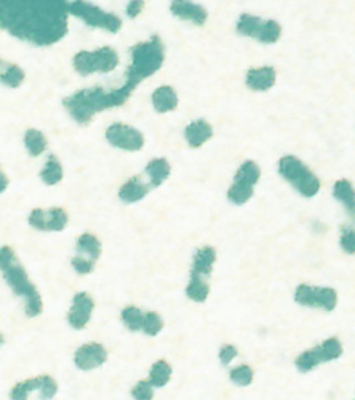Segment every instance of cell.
<instances>
[{"mask_svg": "<svg viewBox=\"0 0 355 400\" xmlns=\"http://www.w3.org/2000/svg\"><path fill=\"white\" fill-rule=\"evenodd\" d=\"M38 388H39L38 377H35V379L19 381V383H16L13 390H11L10 397L11 400H27L33 391H38Z\"/></svg>", "mask_w": 355, "mask_h": 400, "instance_id": "31", "label": "cell"}, {"mask_svg": "<svg viewBox=\"0 0 355 400\" xmlns=\"http://www.w3.org/2000/svg\"><path fill=\"white\" fill-rule=\"evenodd\" d=\"M154 390L155 388L150 385L149 380H139L133 386L132 396L135 400H152L154 399Z\"/></svg>", "mask_w": 355, "mask_h": 400, "instance_id": "35", "label": "cell"}, {"mask_svg": "<svg viewBox=\"0 0 355 400\" xmlns=\"http://www.w3.org/2000/svg\"><path fill=\"white\" fill-rule=\"evenodd\" d=\"M3 341H5V340H3V335H2V333H0V346H2V344H3Z\"/></svg>", "mask_w": 355, "mask_h": 400, "instance_id": "41", "label": "cell"}, {"mask_svg": "<svg viewBox=\"0 0 355 400\" xmlns=\"http://www.w3.org/2000/svg\"><path fill=\"white\" fill-rule=\"evenodd\" d=\"M130 64L127 67L126 80L139 84L144 78H149L160 71L165 63V46L159 35H154L148 41L135 44L130 50Z\"/></svg>", "mask_w": 355, "mask_h": 400, "instance_id": "3", "label": "cell"}, {"mask_svg": "<svg viewBox=\"0 0 355 400\" xmlns=\"http://www.w3.org/2000/svg\"><path fill=\"white\" fill-rule=\"evenodd\" d=\"M25 72L18 64H8L7 69L0 72V83H3L8 88H19L24 83Z\"/></svg>", "mask_w": 355, "mask_h": 400, "instance_id": "29", "label": "cell"}, {"mask_svg": "<svg viewBox=\"0 0 355 400\" xmlns=\"http://www.w3.org/2000/svg\"><path fill=\"white\" fill-rule=\"evenodd\" d=\"M323 363V358H321V353L318 351V346L313 349H308V351L302 352L296 360V368L299 373L307 374L310 370H313L317 366Z\"/></svg>", "mask_w": 355, "mask_h": 400, "instance_id": "26", "label": "cell"}, {"mask_svg": "<svg viewBox=\"0 0 355 400\" xmlns=\"http://www.w3.org/2000/svg\"><path fill=\"white\" fill-rule=\"evenodd\" d=\"M161 330H163V319L160 318V314L155 311L144 313L141 331H144L148 336H157Z\"/></svg>", "mask_w": 355, "mask_h": 400, "instance_id": "32", "label": "cell"}, {"mask_svg": "<svg viewBox=\"0 0 355 400\" xmlns=\"http://www.w3.org/2000/svg\"><path fill=\"white\" fill-rule=\"evenodd\" d=\"M215 263H216V250L210 246L201 247L193 258V266H191L190 277L207 280L213 272V266H215Z\"/></svg>", "mask_w": 355, "mask_h": 400, "instance_id": "16", "label": "cell"}, {"mask_svg": "<svg viewBox=\"0 0 355 400\" xmlns=\"http://www.w3.org/2000/svg\"><path fill=\"white\" fill-rule=\"evenodd\" d=\"M0 67H2V60H0Z\"/></svg>", "mask_w": 355, "mask_h": 400, "instance_id": "42", "label": "cell"}, {"mask_svg": "<svg viewBox=\"0 0 355 400\" xmlns=\"http://www.w3.org/2000/svg\"><path fill=\"white\" fill-rule=\"evenodd\" d=\"M169 8L179 19L188 21L197 27L205 25L208 21V11L202 5L194 3L193 0H172Z\"/></svg>", "mask_w": 355, "mask_h": 400, "instance_id": "14", "label": "cell"}, {"mask_svg": "<svg viewBox=\"0 0 355 400\" xmlns=\"http://www.w3.org/2000/svg\"><path fill=\"white\" fill-rule=\"evenodd\" d=\"M260 166L255 161L247 160L238 167L235 174L233 185L230 187L227 197L233 205H244L252 199L253 189H255L257 183L260 182Z\"/></svg>", "mask_w": 355, "mask_h": 400, "instance_id": "7", "label": "cell"}, {"mask_svg": "<svg viewBox=\"0 0 355 400\" xmlns=\"http://www.w3.org/2000/svg\"><path fill=\"white\" fill-rule=\"evenodd\" d=\"M137 86L138 84L126 80L122 86L116 89H104L99 86L82 89L66 97L63 105L72 119L84 126L91 122L98 113L126 104Z\"/></svg>", "mask_w": 355, "mask_h": 400, "instance_id": "1", "label": "cell"}, {"mask_svg": "<svg viewBox=\"0 0 355 400\" xmlns=\"http://www.w3.org/2000/svg\"><path fill=\"white\" fill-rule=\"evenodd\" d=\"M240 35L257 39L263 44H275L282 38V25L274 19H262L253 14H241L236 22Z\"/></svg>", "mask_w": 355, "mask_h": 400, "instance_id": "8", "label": "cell"}, {"mask_svg": "<svg viewBox=\"0 0 355 400\" xmlns=\"http://www.w3.org/2000/svg\"><path fill=\"white\" fill-rule=\"evenodd\" d=\"M236 355H238V351H236L235 346L225 344L221 347V351H219V360H221V363L224 366H229L236 358Z\"/></svg>", "mask_w": 355, "mask_h": 400, "instance_id": "38", "label": "cell"}, {"mask_svg": "<svg viewBox=\"0 0 355 400\" xmlns=\"http://www.w3.org/2000/svg\"><path fill=\"white\" fill-rule=\"evenodd\" d=\"M108 358V352L106 349L99 344V342H88L82 347L77 349L74 355V363L78 369L82 370H93L95 368H100Z\"/></svg>", "mask_w": 355, "mask_h": 400, "instance_id": "13", "label": "cell"}, {"mask_svg": "<svg viewBox=\"0 0 355 400\" xmlns=\"http://www.w3.org/2000/svg\"><path fill=\"white\" fill-rule=\"evenodd\" d=\"M152 105L159 113H169L174 111L179 105V97L176 89L172 86H160L157 88L154 94H152Z\"/></svg>", "mask_w": 355, "mask_h": 400, "instance_id": "19", "label": "cell"}, {"mask_svg": "<svg viewBox=\"0 0 355 400\" xmlns=\"http://www.w3.org/2000/svg\"><path fill=\"white\" fill-rule=\"evenodd\" d=\"M149 183H146L139 176L132 177L122 185L119 189V199L126 204H135L149 194Z\"/></svg>", "mask_w": 355, "mask_h": 400, "instance_id": "18", "label": "cell"}, {"mask_svg": "<svg viewBox=\"0 0 355 400\" xmlns=\"http://www.w3.org/2000/svg\"><path fill=\"white\" fill-rule=\"evenodd\" d=\"M334 197L338 202H341V204L345 205L347 213L351 214V217H354L355 194H354V187H352L351 180L341 178V180H338V182H335Z\"/></svg>", "mask_w": 355, "mask_h": 400, "instance_id": "22", "label": "cell"}, {"mask_svg": "<svg viewBox=\"0 0 355 400\" xmlns=\"http://www.w3.org/2000/svg\"><path fill=\"white\" fill-rule=\"evenodd\" d=\"M24 144L28 154L32 156L43 155L47 149V139L44 137L43 132L36 130V128H28L24 137Z\"/></svg>", "mask_w": 355, "mask_h": 400, "instance_id": "24", "label": "cell"}, {"mask_svg": "<svg viewBox=\"0 0 355 400\" xmlns=\"http://www.w3.org/2000/svg\"><path fill=\"white\" fill-rule=\"evenodd\" d=\"M105 138L116 149H122L127 152H138L144 148V134L138 128L127 123L116 122L106 128Z\"/></svg>", "mask_w": 355, "mask_h": 400, "instance_id": "10", "label": "cell"}, {"mask_svg": "<svg viewBox=\"0 0 355 400\" xmlns=\"http://www.w3.org/2000/svg\"><path fill=\"white\" fill-rule=\"evenodd\" d=\"M143 318H144V313L141 311L138 307H133V305L126 307L121 313V319L124 325H126L130 331H141Z\"/></svg>", "mask_w": 355, "mask_h": 400, "instance_id": "30", "label": "cell"}, {"mask_svg": "<svg viewBox=\"0 0 355 400\" xmlns=\"http://www.w3.org/2000/svg\"><path fill=\"white\" fill-rule=\"evenodd\" d=\"M77 252L78 257L95 263L99 260L100 253H102V244H100L98 236H94L93 233H83L77 239Z\"/></svg>", "mask_w": 355, "mask_h": 400, "instance_id": "20", "label": "cell"}, {"mask_svg": "<svg viewBox=\"0 0 355 400\" xmlns=\"http://www.w3.org/2000/svg\"><path fill=\"white\" fill-rule=\"evenodd\" d=\"M8 183H10V180H8V177L5 176V174L2 172V169H0V194L3 193L5 189L8 188Z\"/></svg>", "mask_w": 355, "mask_h": 400, "instance_id": "40", "label": "cell"}, {"mask_svg": "<svg viewBox=\"0 0 355 400\" xmlns=\"http://www.w3.org/2000/svg\"><path fill=\"white\" fill-rule=\"evenodd\" d=\"M275 69L273 66H262V67H252L246 74V84L252 91L262 93L271 89L275 83Z\"/></svg>", "mask_w": 355, "mask_h": 400, "instance_id": "15", "label": "cell"}, {"mask_svg": "<svg viewBox=\"0 0 355 400\" xmlns=\"http://www.w3.org/2000/svg\"><path fill=\"white\" fill-rule=\"evenodd\" d=\"M94 311V301L88 292H77L72 298V305L67 313V322L76 330H82L88 325Z\"/></svg>", "mask_w": 355, "mask_h": 400, "instance_id": "12", "label": "cell"}, {"mask_svg": "<svg viewBox=\"0 0 355 400\" xmlns=\"http://www.w3.org/2000/svg\"><path fill=\"white\" fill-rule=\"evenodd\" d=\"M295 302L302 307L334 311L338 303V294L330 286H312L302 283L295 291Z\"/></svg>", "mask_w": 355, "mask_h": 400, "instance_id": "9", "label": "cell"}, {"mask_svg": "<svg viewBox=\"0 0 355 400\" xmlns=\"http://www.w3.org/2000/svg\"><path fill=\"white\" fill-rule=\"evenodd\" d=\"M0 272L3 274V279L7 280L14 294L25 301L27 316H39L43 313L41 294L28 279L25 269L22 268L14 250L8 246L0 247Z\"/></svg>", "mask_w": 355, "mask_h": 400, "instance_id": "2", "label": "cell"}, {"mask_svg": "<svg viewBox=\"0 0 355 400\" xmlns=\"http://www.w3.org/2000/svg\"><path fill=\"white\" fill-rule=\"evenodd\" d=\"M39 396H41V400H50L56 396L58 392V385L56 381L52 379L50 375H39Z\"/></svg>", "mask_w": 355, "mask_h": 400, "instance_id": "34", "label": "cell"}, {"mask_svg": "<svg viewBox=\"0 0 355 400\" xmlns=\"http://www.w3.org/2000/svg\"><path fill=\"white\" fill-rule=\"evenodd\" d=\"M213 137V127L205 119H197L185 128V138L193 149L202 148Z\"/></svg>", "mask_w": 355, "mask_h": 400, "instance_id": "17", "label": "cell"}, {"mask_svg": "<svg viewBox=\"0 0 355 400\" xmlns=\"http://www.w3.org/2000/svg\"><path fill=\"white\" fill-rule=\"evenodd\" d=\"M146 174L149 177V187L157 188L171 176V165L166 158H154L146 166Z\"/></svg>", "mask_w": 355, "mask_h": 400, "instance_id": "21", "label": "cell"}, {"mask_svg": "<svg viewBox=\"0 0 355 400\" xmlns=\"http://www.w3.org/2000/svg\"><path fill=\"white\" fill-rule=\"evenodd\" d=\"M279 174L304 197H314L319 193V178L295 155L282 156L279 160Z\"/></svg>", "mask_w": 355, "mask_h": 400, "instance_id": "4", "label": "cell"}, {"mask_svg": "<svg viewBox=\"0 0 355 400\" xmlns=\"http://www.w3.org/2000/svg\"><path fill=\"white\" fill-rule=\"evenodd\" d=\"M340 244L341 249L349 255H354L355 252V233L352 227H343L341 236H340Z\"/></svg>", "mask_w": 355, "mask_h": 400, "instance_id": "36", "label": "cell"}, {"mask_svg": "<svg viewBox=\"0 0 355 400\" xmlns=\"http://www.w3.org/2000/svg\"><path fill=\"white\" fill-rule=\"evenodd\" d=\"M230 380L238 386H243V388L249 386L253 381V369L247 364L236 366L235 369H232V373H230Z\"/></svg>", "mask_w": 355, "mask_h": 400, "instance_id": "33", "label": "cell"}, {"mask_svg": "<svg viewBox=\"0 0 355 400\" xmlns=\"http://www.w3.org/2000/svg\"><path fill=\"white\" fill-rule=\"evenodd\" d=\"M72 64L80 75L108 74L119 66V55L108 46L95 50H82L74 55Z\"/></svg>", "mask_w": 355, "mask_h": 400, "instance_id": "5", "label": "cell"}, {"mask_svg": "<svg viewBox=\"0 0 355 400\" xmlns=\"http://www.w3.org/2000/svg\"><path fill=\"white\" fill-rule=\"evenodd\" d=\"M67 11L93 28H102L110 33H117L122 28V19L119 16L104 11L98 5L89 3L87 0H74L67 3Z\"/></svg>", "mask_w": 355, "mask_h": 400, "instance_id": "6", "label": "cell"}, {"mask_svg": "<svg viewBox=\"0 0 355 400\" xmlns=\"http://www.w3.org/2000/svg\"><path fill=\"white\" fill-rule=\"evenodd\" d=\"M94 266H95L94 261H89V260H87V258H83V257L77 255V257L72 258V268L76 269V272L82 274V275H87L89 272H93Z\"/></svg>", "mask_w": 355, "mask_h": 400, "instance_id": "37", "label": "cell"}, {"mask_svg": "<svg viewBox=\"0 0 355 400\" xmlns=\"http://www.w3.org/2000/svg\"><path fill=\"white\" fill-rule=\"evenodd\" d=\"M39 177L49 187H54V185L61 182V178H63V166H61L60 160L55 155L49 156Z\"/></svg>", "mask_w": 355, "mask_h": 400, "instance_id": "25", "label": "cell"}, {"mask_svg": "<svg viewBox=\"0 0 355 400\" xmlns=\"http://www.w3.org/2000/svg\"><path fill=\"white\" fill-rule=\"evenodd\" d=\"M318 351L321 353V358H323V363H329L341 357L343 344L338 338H328V340L318 346Z\"/></svg>", "mask_w": 355, "mask_h": 400, "instance_id": "28", "label": "cell"}, {"mask_svg": "<svg viewBox=\"0 0 355 400\" xmlns=\"http://www.w3.org/2000/svg\"><path fill=\"white\" fill-rule=\"evenodd\" d=\"M146 7V0H130L127 5V8H126V13L128 18H138V16L141 14V11L144 10Z\"/></svg>", "mask_w": 355, "mask_h": 400, "instance_id": "39", "label": "cell"}, {"mask_svg": "<svg viewBox=\"0 0 355 400\" xmlns=\"http://www.w3.org/2000/svg\"><path fill=\"white\" fill-rule=\"evenodd\" d=\"M28 222L39 232H61L69 222V216L66 210L60 207L50 208V210L35 208L28 216Z\"/></svg>", "mask_w": 355, "mask_h": 400, "instance_id": "11", "label": "cell"}, {"mask_svg": "<svg viewBox=\"0 0 355 400\" xmlns=\"http://www.w3.org/2000/svg\"><path fill=\"white\" fill-rule=\"evenodd\" d=\"M172 375V368L166 360H159L152 364L150 373H149V381L154 388H163L166 386Z\"/></svg>", "mask_w": 355, "mask_h": 400, "instance_id": "23", "label": "cell"}, {"mask_svg": "<svg viewBox=\"0 0 355 400\" xmlns=\"http://www.w3.org/2000/svg\"><path fill=\"white\" fill-rule=\"evenodd\" d=\"M187 296L194 302H205L207 297L210 296V285H208L207 280L190 277L187 285Z\"/></svg>", "mask_w": 355, "mask_h": 400, "instance_id": "27", "label": "cell"}]
</instances>
